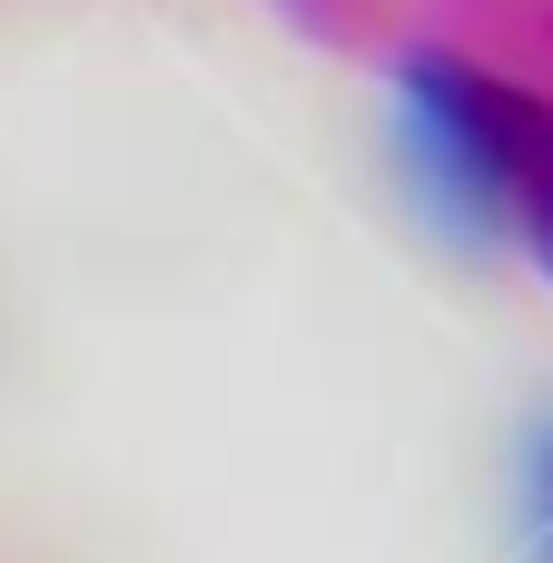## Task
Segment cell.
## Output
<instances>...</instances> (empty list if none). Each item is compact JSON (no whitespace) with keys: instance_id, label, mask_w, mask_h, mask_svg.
<instances>
[{"instance_id":"6da1fadb","label":"cell","mask_w":553,"mask_h":563,"mask_svg":"<svg viewBox=\"0 0 553 563\" xmlns=\"http://www.w3.org/2000/svg\"><path fill=\"white\" fill-rule=\"evenodd\" d=\"M396 119H406V158H416L425 198L465 238H515L553 99L515 89L505 69H485L465 49H406L396 59Z\"/></svg>"},{"instance_id":"7a4b0ae2","label":"cell","mask_w":553,"mask_h":563,"mask_svg":"<svg viewBox=\"0 0 553 563\" xmlns=\"http://www.w3.org/2000/svg\"><path fill=\"white\" fill-rule=\"evenodd\" d=\"M524 563H553V426L524 445Z\"/></svg>"},{"instance_id":"3957f363","label":"cell","mask_w":553,"mask_h":563,"mask_svg":"<svg viewBox=\"0 0 553 563\" xmlns=\"http://www.w3.org/2000/svg\"><path fill=\"white\" fill-rule=\"evenodd\" d=\"M515 238H524V257L544 267V287H553V129H544V158H534V188H524V218H515Z\"/></svg>"}]
</instances>
